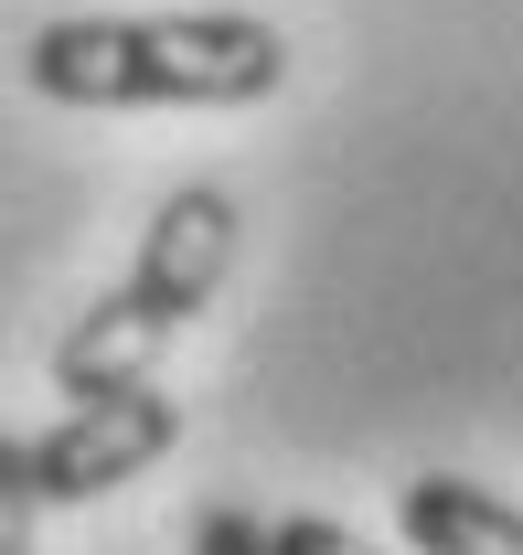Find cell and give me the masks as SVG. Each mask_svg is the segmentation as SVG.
I'll use <instances>...</instances> for the list:
<instances>
[{"mask_svg": "<svg viewBox=\"0 0 523 555\" xmlns=\"http://www.w3.org/2000/svg\"><path fill=\"white\" fill-rule=\"evenodd\" d=\"M22 86L54 107H267L289 33L257 11H75L22 43Z\"/></svg>", "mask_w": 523, "mask_h": 555, "instance_id": "6da1fadb", "label": "cell"}, {"mask_svg": "<svg viewBox=\"0 0 523 555\" xmlns=\"http://www.w3.org/2000/svg\"><path fill=\"white\" fill-rule=\"evenodd\" d=\"M225 268H235V193H225V182H182V193H161V214H150V235H139L129 278H118L97 310H75V332L54 343V396L86 406V396L150 385L161 343H171L193 310H214Z\"/></svg>", "mask_w": 523, "mask_h": 555, "instance_id": "7a4b0ae2", "label": "cell"}, {"mask_svg": "<svg viewBox=\"0 0 523 555\" xmlns=\"http://www.w3.org/2000/svg\"><path fill=\"white\" fill-rule=\"evenodd\" d=\"M171 438H182V406H171L161 385H118V396L65 406L43 438H22V481H33L43 513H54V502H107V491H129L150 460H171Z\"/></svg>", "mask_w": 523, "mask_h": 555, "instance_id": "3957f363", "label": "cell"}, {"mask_svg": "<svg viewBox=\"0 0 523 555\" xmlns=\"http://www.w3.org/2000/svg\"><path fill=\"white\" fill-rule=\"evenodd\" d=\"M395 524L417 555H523V502L459 481V470H417L395 491Z\"/></svg>", "mask_w": 523, "mask_h": 555, "instance_id": "277c9868", "label": "cell"}, {"mask_svg": "<svg viewBox=\"0 0 523 555\" xmlns=\"http://www.w3.org/2000/svg\"><path fill=\"white\" fill-rule=\"evenodd\" d=\"M267 555H374V545L331 513H289V524H267Z\"/></svg>", "mask_w": 523, "mask_h": 555, "instance_id": "5b68a950", "label": "cell"}, {"mask_svg": "<svg viewBox=\"0 0 523 555\" xmlns=\"http://www.w3.org/2000/svg\"><path fill=\"white\" fill-rule=\"evenodd\" d=\"M33 481H22V438H0V555H33Z\"/></svg>", "mask_w": 523, "mask_h": 555, "instance_id": "8992f818", "label": "cell"}, {"mask_svg": "<svg viewBox=\"0 0 523 555\" xmlns=\"http://www.w3.org/2000/svg\"><path fill=\"white\" fill-rule=\"evenodd\" d=\"M193 555H267V524L235 513V502H214V513L193 524Z\"/></svg>", "mask_w": 523, "mask_h": 555, "instance_id": "52a82bcc", "label": "cell"}]
</instances>
